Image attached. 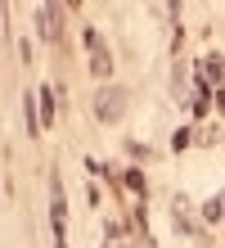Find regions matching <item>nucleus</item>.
<instances>
[{"instance_id":"nucleus-1","label":"nucleus","mask_w":225,"mask_h":248,"mask_svg":"<svg viewBox=\"0 0 225 248\" xmlns=\"http://www.w3.org/2000/svg\"><path fill=\"white\" fill-rule=\"evenodd\" d=\"M122 108H126V91H122V86H104V91L95 95L99 122H117V118H122Z\"/></svg>"},{"instance_id":"nucleus-2","label":"nucleus","mask_w":225,"mask_h":248,"mask_svg":"<svg viewBox=\"0 0 225 248\" xmlns=\"http://www.w3.org/2000/svg\"><path fill=\"white\" fill-rule=\"evenodd\" d=\"M86 46H90V68H95V77H108L113 59H108V46L99 41V32H86Z\"/></svg>"},{"instance_id":"nucleus-3","label":"nucleus","mask_w":225,"mask_h":248,"mask_svg":"<svg viewBox=\"0 0 225 248\" xmlns=\"http://www.w3.org/2000/svg\"><path fill=\"white\" fill-rule=\"evenodd\" d=\"M36 27H41L45 41H54V32H59V5H41L36 9Z\"/></svg>"}]
</instances>
